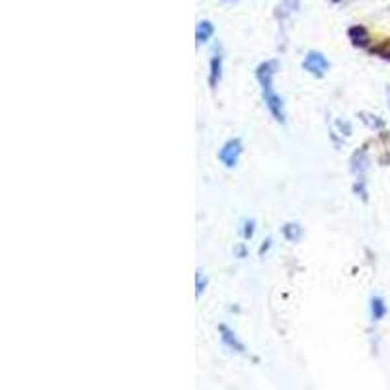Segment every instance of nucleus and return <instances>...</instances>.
Listing matches in <instances>:
<instances>
[{
	"label": "nucleus",
	"instance_id": "obj_1",
	"mask_svg": "<svg viewBox=\"0 0 390 390\" xmlns=\"http://www.w3.org/2000/svg\"><path fill=\"white\" fill-rule=\"evenodd\" d=\"M275 68H277V63H263L262 67L258 68V80H260V84H262L263 90V98H265V103H268V108L273 113V118L277 119V121H285V113H283V103H281L279 96L273 92V84H272V78L275 75Z\"/></svg>",
	"mask_w": 390,
	"mask_h": 390
},
{
	"label": "nucleus",
	"instance_id": "obj_2",
	"mask_svg": "<svg viewBox=\"0 0 390 390\" xmlns=\"http://www.w3.org/2000/svg\"><path fill=\"white\" fill-rule=\"evenodd\" d=\"M240 153H242V144H240L238 139H234V141H229V143L222 146L219 158L225 162V166L232 168V166H234V164L238 162V156H240Z\"/></svg>",
	"mask_w": 390,
	"mask_h": 390
},
{
	"label": "nucleus",
	"instance_id": "obj_3",
	"mask_svg": "<svg viewBox=\"0 0 390 390\" xmlns=\"http://www.w3.org/2000/svg\"><path fill=\"white\" fill-rule=\"evenodd\" d=\"M328 61L324 59V55H320V53H308L305 59V68L308 70V73H314V75H318V77H322L324 73L328 70Z\"/></svg>",
	"mask_w": 390,
	"mask_h": 390
},
{
	"label": "nucleus",
	"instance_id": "obj_4",
	"mask_svg": "<svg viewBox=\"0 0 390 390\" xmlns=\"http://www.w3.org/2000/svg\"><path fill=\"white\" fill-rule=\"evenodd\" d=\"M219 330H221V334H222V341H225V344H227L230 349H237L238 353H244V351H246V348H244V346L238 341L237 336H234V334H232V332H230L229 328L225 326V324L219 326Z\"/></svg>",
	"mask_w": 390,
	"mask_h": 390
},
{
	"label": "nucleus",
	"instance_id": "obj_5",
	"mask_svg": "<svg viewBox=\"0 0 390 390\" xmlns=\"http://www.w3.org/2000/svg\"><path fill=\"white\" fill-rule=\"evenodd\" d=\"M213 35V26L209 22H199L197 24V30H195V37H197V43L207 42Z\"/></svg>",
	"mask_w": 390,
	"mask_h": 390
},
{
	"label": "nucleus",
	"instance_id": "obj_6",
	"mask_svg": "<svg viewBox=\"0 0 390 390\" xmlns=\"http://www.w3.org/2000/svg\"><path fill=\"white\" fill-rule=\"evenodd\" d=\"M219 77H221V57H213V61H211V78H209V82H211L213 88H215V84H217Z\"/></svg>",
	"mask_w": 390,
	"mask_h": 390
},
{
	"label": "nucleus",
	"instance_id": "obj_7",
	"mask_svg": "<svg viewBox=\"0 0 390 390\" xmlns=\"http://www.w3.org/2000/svg\"><path fill=\"white\" fill-rule=\"evenodd\" d=\"M371 310H373V318L375 320H381L382 316L386 314V306H384V301L382 298H373V306H371Z\"/></svg>",
	"mask_w": 390,
	"mask_h": 390
},
{
	"label": "nucleus",
	"instance_id": "obj_8",
	"mask_svg": "<svg viewBox=\"0 0 390 390\" xmlns=\"http://www.w3.org/2000/svg\"><path fill=\"white\" fill-rule=\"evenodd\" d=\"M298 6V0H283L279 4V12L277 16H289L291 12H295V8Z\"/></svg>",
	"mask_w": 390,
	"mask_h": 390
},
{
	"label": "nucleus",
	"instance_id": "obj_9",
	"mask_svg": "<svg viewBox=\"0 0 390 390\" xmlns=\"http://www.w3.org/2000/svg\"><path fill=\"white\" fill-rule=\"evenodd\" d=\"M349 35H351V39H353L356 45H365L367 43V32H365L363 27H351Z\"/></svg>",
	"mask_w": 390,
	"mask_h": 390
},
{
	"label": "nucleus",
	"instance_id": "obj_10",
	"mask_svg": "<svg viewBox=\"0 0 390 390\" xmlns=\"http://www.w3.org/2000/svg\"><path fill=\"white\" fill-rule=\"evenodd\" d=\"M298 234H301V229H298L297 225H287V227H285V237L291 238V240H295Z\"/></svg>",
	"mask_w": 390,
	"mask_h": 390
},
{
	"label": "nucleus",
	"instance_id": "obj_11",
	"mask_svg": "<svg viewBox=\"0 0 390 390\" xmlns=\"http://www.w3.org/2000/svg\"><path fill=\"white\" fill-rule=\"evenodd\" d=\"M244 227H246V229H244V238H250L252 234H254V222H252V221L246 222Z\"/></svg>",
	"mask_w": 390,
	"mask_h": 390
},
{
	"label": "nucleus",
	"instance_id": "obj_12",
	"mask_svg": "<svg viewBox=\"0 0 390 390\" xmlns=\"http://www.w3.org/2000/svg\"><path fill=\"white\" fill-rule=\"evenodd\" d=\"M270 242H272V240H268V242H265V244H263V246L260 248V254H263V252H265V250L270 248Z\"/></svg>",
	"mask_w": 390,
	"mask_h": 390
}]
</instances>
